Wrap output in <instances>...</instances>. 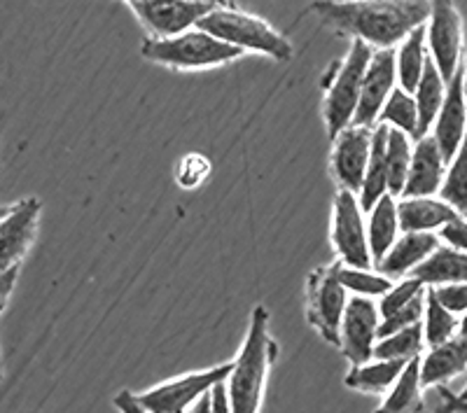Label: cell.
<instances>
[{
  "mask_svg": "<svg viewBox=\"0 0 467 413\" xmlns=\"http://www.w3.org/2000/svg\"><path fill=\"white\" fill-rule=\"evenodd\" d=\"M7 211H10V206H0V218H5Z\"/></svg>",
  "mask_w": 467,
  "mask_h": 413,
  "instance_id": "bcb514c9",
  "label": "cell"
},
{
  "mask_svg": "<svg viewBox=\"0 0 467 413\" xmlns=\"http://www.w3.org/2000/svg\"><path fill=\"white\" fill-rule=\"evenodd\" d=\"M386 140L388 127L377 124L372 133V152H369V164L365 170V181L360 187V206L362 211H372L381 196L388 194V173H386Z\"/></svg>",
  "mask_w": 467,
  "mask_h": 413,
  "instance_id": "cb8c5ba5",
  "label": "cell"
},
{
  "mask_svg": "<svg viewBox=\"0 0 467 413\" xmlns=\"http://www.w3.org/2000/svg\"><path fill=\"white\" fill-rule=\"evenodd\" d=\"M440 199H444L449 206L456 208L461 215H467V136L456 157L446 166Z\"/></svg>",
  "mask_w": 467,
  "mask_h": 413,
  "instance_id": "4dcf8cb0",
  "label": "cell"
},
{
  "mask_svg": "<svg viewBox=\"0 0 467 413\" xmlns=\"http://www.w3.org/2000/svg\"><path fill=\"white\" fill-rule=\"evenodd\" d=\"M232 365L234 360L211 367V369L187 371V374H181L178 378H171V381H164L160 386H152L148 390L139 392L136 399L150 413H187L218 383L227 381Z\"/></svg>",
  "mask_w": 467,
  "mask_h": 413,
  "instance_id": "52a82bcc",
  "label": "cell"
},
{
  "mask_svg": "<svg viewBox=\"0 0 467 413\" xmlns=\"http://www.w3.org/2000/svg\"><path fill=\"white\" fill-rule=\"evenodd\" d=\"M446 166L449 164L441 157L432 133L419 138L414 145V154H411V166H409V178L402 196H435L444 182Z\"/></svg>",
  "mask_w": 467,
  "mask_h": 413,
  "instance_id": "e0dca14e",
  "label": "cell"
},
{
  "mask_svg": "<svg viewBox=\"0 0 467 413\" xmlns=\"http://www.w3.org/2000/svg\"><path fill=\"white\" fill-rule=\"evenodd\" d=\"M423 311H425V292L420 297H416L414 302L407 304L400 311L390 313L386 318H381V325H379V339L381 336H388V334H395L400 329H407L416 323H423Z\"/></svg>",
  "mask_w": 467,
  "mask_h": 413,
  "instance_id": "836d02e7",
  "label": "cell"
},
{
  "mask_svg": "<svg viewBox=\"0 0 467 413\" xmlns=\"http://www.w3.org/2000/svg\"><path fill=\"white\" fill-rule=\"evenodd\" d=\"M467 371V336L456 334L453 339L432 346L420 356V383L423 387H440Z\"/></svg>",
  "mask_w": 467,
  "mask_h": 413,
  "instance_id": "ac0fdd59",
  "label": "cell"
},
{
  "mask_svg": "<svg viewBox=\"0 0 467 413\" xmlns=\"http://www.w3.org/2000/svg\"><path fill=\"white\" fill-rule=\"evenodd\" d=\"M446 85L449 82L441 77L437 66L432 64V58H428L423 77H420L419 87L414 91V101L416 108H419V138L428 136L432 131V124H435L437 115L441 110V103H444Z\"/></svg>",
  "mask_w": 467,
  "mask_h": 413,
  "instance_id": "484cf974",
  "label": "cell"
},
{
  "mask_svg": "<svg viewBox=\"0 0 467 413\" xmlns=\"http://www.w3.org/2000/svg\"><path fill=\"white\" fill-rule=\"evenodd\" d=\"M398 87V68H395V49H374L369 66L365 70V80L360 89V103L353 124L374 129L379 124L388 96Z\"/></svg>",
  "mask_w": 467,
  "mask_h": 413,
  "instance_id": "5bb4252c",
  "label": "cell"
},
{
  "mask_svg": "<svg viewBox=\"0 0 467 413\" xmlns=\"http://www.w3.org/2000/svg\"><path fill=\"white\" fill-rule=\"evenodd\" d=\"M197 28L244 52L265 54L276 61H290L295 54L290 40L281 31H276L262 16L250 15L236 5L213 7L197 24Z\"/></svg>",
  "mask_w": 467,
  "mask_h": 413,
  "instance_id": "277c9868",
  "label": "cell"
},
{
  "mask_svg": "<svg viewBox=\"0 0 467 413\" xmlns=\"http://www.w3.org/2000/svg\"><path fill=\"white\" fill-rule=\"evenodd\" d=\"M276 357L278 344L269 334V308L260 304L250 313L248 332L224 381L232 413H260L266 378Z\"/></svg>",
  "mask_w": 467,
  "mask_h": 413,
  "instance_id": "7a4b0ae2",
  "label": "cell"
},
{
  "mask_svg": "<svg viewBox=\"0 0 467 413\" xmlns=\"http://www.w3.org/2000/svg\"><path fill=\"white\" fill-rule=\"evenodd\" d=\"M16 278H19V269L5 271V274H0V313L5 311L7 304H10L12 292L16 287Z\"/></svg>",
  "mask_w": 467,
  "mask_h": 413,
  "instance_id": "74e56055",
  "label": "cell"
},
{
  "mask_svg": "<svg viewBox=\"0 0 467 413\" xmlns=\"http://www.w3.org/2000/svg\"><path fill=\"white\" fill-rule=\"evenodd\" d=\"M423 348V323H416L407 329H400V332L381 336L377 341V348H374V357L377 360L411 362L414 357H420Z\"/></svg>",
  "mask_w": 467,
  "mask_h": 413,
  "instance_id": "83f0119b",
  "label": "cell"
},
{
  "mask_svg": "<svg viewBox=\"0 0 467 413\" xmlns=\"http://www.w3.org/2000/svg\"><path fill=\"white\" fill-rule=\"evenodd\" d=\"M437 302L453 313V315H465L467 313V283H451V285L431 287Z\"/></svg>",
  "mask_w": 467,
  "mask_h": 413,
  "instance_id": "e575fe53",
  "label": "cell"
},
{
  "mask_svg": "<svg viewBox=\"0 0 467 413\" xmlns=\"http://www.w3.org/2000/svg\"><path fill=\"white\" fill-rule=\"evenodd\" d=\"M211 413H232L227 398V386L224 383H218L211 390Z\"/></svg>",
  "mask_w": 467,
  "mask_h": 413,
  "instance_id": "f35d334b",
  "label": "cell"
},
{
  "mask_svg": "<svg viewBox=\"0 0 467 413\" xmlns=\"http://www.w3.org/2000/svg\"><path fill=\"white\" fill-rule=\"evenodd\" d=\"M372 133L374 129L350 124L332 140L329 173L339 190L360 194L367 164H369V152H372Z\"/></svg>",
  "mask_w": 467,
  "mask_h": 413,
  "instance_id": "4fadbf2b",
  "label": "cell"
},
{
  "mask_svg": "<svg viewBox=\"0 0 467 413\" xmlns=\"http://www.w3.org/2000/svg\"><path fill=\"white\" fill-rule=\"evenodd\" d=\"M411 138L398 129L388 127L386 140V173H388V194L402 196L404 185L409 178V166H411Z\"/></svg>",
  "mask_w": 467,
  "mask_h": 413,
  "instance_id": "4316f807",
  "label": "cell"
},
{
  "mask_svg": "<svg viewBox=\"0 0 467 413\" xmlns=\"http://www.w3.org/2000/svg\"><path fill=\"white\" fill-rule=\"evenodd\" d=\"M143 58L173 70H208L236 61L244 49L223 43L202 28H190L173 37H148L140 45Z\"/></svg>",
  "mask_w": 467,
  "mask_h": 413,
  "instance_id": "5b68a950",
  "label": "cell"
},
{
  "mask_svg": "<svg viewBox=\"0 0 467 413\" xmlns=\"http://www.w3.org/2000/svg\"><path fill=\"white\" fill-rule=\"evenodd\" d=\"M462 68V66H461ZM432 138H435L437 148H440L444 161H449L456 157V152L461 150L462 140L467 136V103L465 94H462V73L458 70L453 75V80L446 85V96L444 103H441V110L437 115L435 124H432Z\"/></svg>",
  "mask_w": 467,
  "mask_h": 413,
  "instance_id": "9a60e30c",
  "label": "cell"
},
{
  "mask_svg": "<svg viewBox=\"0 0 467 413\" xmlns=\"http://www.w3.org/2000/svg\"><path fill=\"white\" fill-rule=\"evenodd\" d=\"M458 334H461V336H467V313L461 318V325H458Z\"/></svg>",
  "mask_w": 467,
  "mask_h": 413,
  "instance_id": "ee69618b",
  "label": "cell"
},
{
  "mask_svg": "<svg viewBox=\"0 0 467 413\" xmlns=\"http://www.w3.org/2000/svg\"><path fill=\"white\" fill-rule=\"evenodd\" d=\"M372 54L374 49L369 45H365L362 40H353L346 57L335 61L325 73L323 119L329 140H335L356 119L362 80H365V70L369 66Z\"/></svg>",
  "mask_w": 467,
  "mask_h": 413,
  "instance_id": "3957f363",
  "label": "cell"
},
{
  "mask_svg": "<svg viewBox=\"0 0 467 413\" xmlns=\"http://www.w3.org/2000/svg\"><path fill=\"white\" fill-rule=\"evenodd\" d=\"M127 3H133V0H127ZM206 3H213V5H218V7L236 5V3H232V0H206Z\"/></svg>",
  "mask_w": 467,
  "mask_h": 413,
  "instance_id": "7bdbcfd3",
  "label": "cell"
},
{
  "mask_svg": "<svg viewBox=\"0 0 467 413\" xmlns=\"http://www.w3.org/2000/svg\"><path fill=\"white\" fill-rule=\"evenodd\" d=\"M339 262V260H337ZM339 281L346 287L348 294L353 297H367V299H381L395 281L386 278L383 274H374L369 269H356V266H346L339 262Z\"/></svg>",
  "mask_w": 467,
  "mask_h": 413,
  "instance_id": "1f68e13d",
  "label": "cell"
},
{
  "mask_svg": "<svg viewBox=\"0 0 467 413\" xmlns=\"http://www.w3.org/2000/svg\"><path fill=\"white\" fill-rule=\"evenodd\" d=\"M425 45L432 64L446 82L462 66V49H465V33H462V16L453 0H431V16L425 24Z\"/></svg>",
  "mask_w": 467,
  "mask_h": 413,
  "instance_id": "9c48e42d",
  "label": "cell"
},
{
  "mask_svg": "<svg viewBox=\"0 0 467 413\" xmlns=\"http://www.w3.org/2000/svg\"><path fill=\"white\" fill-rule=\"evenodd\" d=\"M456 398H458V399H462V402H467V386H465V387H462V390H461V392H458Z\"/></svg>",
  "mask_w": 467,
  "mask_h": 413,
  "instance_id": "f6af8a7d",
  "label": "cell"
},
{
  "mask_svg": "<svg viewBox=\"0 0 467 413\" xmlns=\"http://www.w3.org/2000/svg\"><path fill=\"white\" fill-rule=\"evenodd\" d=\"M112 404H115V408L119 413H150L148 408H143L139 404V399H136V392H129V390L117 392L115 399H112Z\"/></svg>",
  "mask_w": 467,
  "mask_h": 413,
  "instance_id": "8d00e7d4",
  "label": "cell"
},
{
  "mask_svg": "<svg viewBox=\"0 0 467 413\" xmlns=\"http://www.w3.org/2000/svg\"><path fill=\"white\" fill-rule=\"evenodd\" d=\"M400 218L398 201L393 194L381 196L377 206L369 211V222H367V241H369V253H372L374 266L386 257V253L400 239Z\"/></svg>",
  "mask_w": 467,
  "mask_h": 413,
  "instance_id": "44dd1931",
  "label": "cell"
},
{
  "mask_svg": "<svg viewBox=\"0 0 467 413\" xmlns=\"http://www.w3.org/2000/svg\"><path fill=\"white\" fill-rule=\"evenodd\" d=\"M379 325H381V313H379V304L374 299H348V306L341 318L337 348L350 362V367L372 360L379 341Z\"/></svg>",
  "mask_w": 467,
  "mask_h": 413,
  "instance_id": "8fae6325",
  "label": "cell"
},
{
  "mask_svg": "<svg viewBox=\"0 0 467 413\" xmlns=\"http://www.w3.org/2000/svg\"><path fill=\"white\" fill-rule=\"evenodd\" d=\"M423 411V383H420V357L407 362L398 381L386 392L381 407L374 413H420Z\"/></svg>",
  "mask_w": 467,
  "mask_h": 413,
  "instance_id": "603a6c76",
  "label": "cell"
},
{
  "mask_svg": "<svg viewBox=\"0 0 467 413\" xmlns=\"http://www.w3.org/2000/svg\"><path fill=\"white\" fill-rule=\"evenodd\" d=\"M411 275L419 278L425 287L467 283V253L451 245H440L423 264L411 271Z\"/></svg>",
  "mask_w": 467,
  "mask_h": 413,
  "instance_id": "ffe728a7",
  "label": "cell"
},
{
  "mask_svg": "<svg viewBox=\"0 0 467 413\" xmlns=\"http://www.w3.org/2000/svg\"><path fill=\"white\" fill-rule=\"evenodd\" d=\"M428 45H425V26L409 33L395 49V68H398V85L404 91L414 94L423 77L425 64H428Z\"/></svg>",
  "mask_w": 467,
  "mask_h": 413,
  "instance_id": "d4e9b609",
  "label": "cell"
},
{
  "mask_svg": "<svg viewBox=\"0 0 467 413\" xmlns=\"http://www.w3.org/2000/svg\"><path fill=\"white\" fill-rule=\"evenodd\" d=\"M348 292L339 281V262L314 269L306 278V320L320 339L337 346Z\"/></svg>",
  "mask_w": 467,
  "mask_h": 413,
  "instance_id": "8992f818",
  "label": "cell"
},
{
  "mask_svg": "<svg viewBox=\"0 0 467 413\" xmlns=\"http://www.w3.org/2000/svg\"><path fill=\"white\" fill-rule=\"evenodd\" d=\"M461 212L435 196H402L398 201V218L402 232H440Z\"/></svg>",
  "mask_w": 467,
  "mask_h": 413,
  "instance_id": "d6986e66",
  "label": "cell"
},
{
  "mask_svg": "<svg viewBox=\"0 0 467 413\" xmlns=\"http://www.w3.org/2000/svg\"><path fill=\"white\" fill-rule=\"evenodd\" d=\"M43 215V201L37 196H26L10 206L5 218H0V274L19 269L33 243Z\"/></svg>",
  "mask_w": 467,
  "mask_h": 413,
  "instance_id": "7c38bea8",
  "label": "cell"
},
{
  "mask_svg": "<svg viewBox=\"0 0 467 413\" xmlns=\"http://www.w3.org/2000/svg\"><path fill=\"white\" fill-rule=\"evenodd\" d=\"M0 169H3V166H0Z\"/></svg>",
  "mask_w": 467,
  "mask_h": 413,
  "instance_id": "c3c4849f",
  "label": "cell"
},
{
  "mask_svg": "<svg viewBox=\"0 0 467 413\" xmlns=\"http://www.w3.org/2000/svg\"><path fill=\"white\" fill-rule=\"evenodd\" d=\"M425 290H428V287H425L419 278H414V275L400 278V281L393 283V287H390V290H388L386 294L377 302L381 318H386V315H390V313L400 311V308H404L407 304H411L416 297H420Z\"/></svg>",
  "mask_w": 467,
  "mask_h": 413,
  "instance_id": "d6a6232c",
  "label": "cell"
},
{
  "mask_svg": "<svg viewBox=\"0 0 467 413\" xmlns=\"http://www.w3.org/2000/svg\"><path fill=\"white\" fill-rule=\"evenodd\" d=\"M440 243L441 241L435 232H402L393 248L388 250L386 257L374 269L390 281L407 278L416 266L423 264L440 248Z\"/></svg>",
  "mask_w": 467,
  "mask_h": 413,
  "instance_id": "2e32d148",
  "label": "cell"
},
{
  "mask_svg": "<svg viewBox=\"0 0 467 413\" xmlns=\"http://www.w3.org/2000/svg\"><path fill=\"white\" fill-rule=\"evenodd\" d=\"M441 398H444V407H441L437 413H467V402L458 399L456 395H451L446 387H441Z\"/></svg>",
  "mask_w": 467,
  "mask_h": 413,
  "instance_id": "ab89813d",
  "label": "cell"
},
{
  "mask_svg": "<svg viewBox=\"0 0 467 413\" xmlns=\"http://www.w3.org/2000/svg\"><path fill=\"white\" fill-rule=\"evenodd\" d=\"M379 124H386L390 129L407 133L409 138L419 140V108H416L414 94L404 91L402 87H395V91L388 96L386 106L379 115Z\"/></svg>",
  "mask_w": 467,
  "mask_h": 413,
  "instance_id": "f1b7e54d",
  "label": "cell"
},
{
  "mask_svg": "<svg viewBox=\"0 0 467 413\" xmlns=\"http://www.w3.org/2000/svg\"><path fill=\"white\" fill-rule=\"evenodd\" d=\"M404 367H407V362L372 357L365 365L350 367L348 374L344 377V386L356 392H367V395H386L400 378Z\"/></svg>",
  "mask_w": 467,
  "mask_h": 413,
  "instance_id": "7402d4cb",
  "label": "cell"
},
{
  "mask_svg": "<svg viewBox=\"0 0 467 413\" xmlns=\"http://www.w3.org/2000/svg\"><path fill=\"white\" fill-rule=\"evenodd\" d=\"M0 381H3V360H0Z\"/></svg>",
  "mask_w": 467,
  "mask_h": 413,
  "instance_id": "7dc6e473",
  "label": "cell"
},
{
  "mask_svg": "<svg viewBox=\"0 0 467 413\" xmlns=\"http://www.w3.org/2000/svg\"><path fill=\"white\" fill-rule=\"evenodd\" d=\"M461 73H462V94H465V103H467V58L462 61Z\"/></svg>",
  "mask_w": 467,
  "mask_h": 413,
  "instance_id": "b9f144b4",
  "label": "cell"
},
{
  "mask_svg": "<svg viewBox=\"0 0 467 413\" xmlns=\"http://www.w3.org/2000/svg\"><path fill=\"white\" fill-rule=\"evenodd\" d=\"M458 325H461L458 315H453L449 308L441 306V304L437 302L435 294H432L431 287H428V290H425V311H423L425 346L432 348V346H440L444 344V341L453 339V336L458 334Z\"/></svg>",
  "mask_w": 467,
  "mask_h": 413,
  "instance_id": "f546056e",
  "label": "cell"
},
{
  "mask_svg": "<svg viewBox=\"0 0 467 413\" xmlns=\"http://www.w3.org/2000/svg\"><path fill=\"white\" fill-rule=\"evenodd\" d=\"M150 37H173L197 26L213 10L206 0H133L127 3Z\"/></svg>",
  "mask_w": 467,
  "mask_h": 413,
  "instance_id": "30bf717a",
  "label": "cell"
},
{
  "mask_svg": "<svg viewBox=\"0 0 467 413\" xmlns=\"http://www.w3.org/2000/svg\"><path fill=\"white\" fill-rule=\"evenodd\" d=\"M437 236H440V241H444L446 245L467 253V215H456L451 222H446L444 227L437 232Z\"/></svg>",
  "mask_w": 467,
  "mask_h": 413,
  "instance_id": "d590c367",
  "label": "cell"
},
{
  "mask_svg": "<svg viewBox=\"0 0 467 413\" xmlns=\"http://www.w3.org/2000/svg\"><path fill=\"white\" fill-rule=\"evenodd\" d=\"M187 413H211V392H208V395H203V398L199 399V402L194 404V407H192Z\"/></svg>",
  "mask_w": 467,
  "mask_h": 413,
  "instance_id": "60d3db41",
  "label": "cell"
},
{
  "mask_svg": "<svg viewBox=\"0 0 467 413\" xmlns=\"http://www.w3.org/2000/svg\"><path fill=\"white\" fill-rule=\"evenodd\" d=\"M308 12L339 36L362 40L372 49H395L428 24L431 0H314Z\"/></svg>",
  "mask_w": 467,
  "mask_h": 413,
  "instance_id": "6da1fadb",
  "label": "cell"
},
{
  "mask_svg": "<svg viewBox=\"0 0 467 413\" xmlns=\"http://www.w3.org/2000/svg\"><path fill=\"white\" fill-rule=\"evenodd\" d=\"M362 206L358 194L339 190L332 203V229L329 239L337 253V260L356 269H372V253L367 241V224L362 218Z\"/></svg>",
  "mask_w": 467,
  "mask_h": 413,
  "instance_id": "ba28073f",
  "label": "cell"
}]
</instances>
